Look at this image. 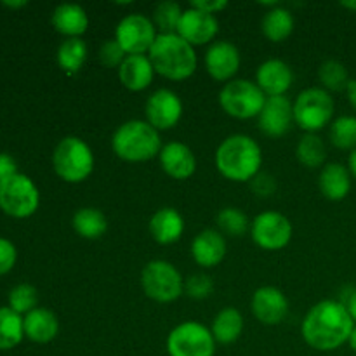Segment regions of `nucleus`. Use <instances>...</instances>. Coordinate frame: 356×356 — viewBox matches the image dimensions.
<instances>
[{
  "label": "nucleus",
  "mask_w": 356,
  "mask_h": 356,
  "mask_svg": "<svg viewBox=\"0 0 356 356\" xmlns=\"http://www.w3.org/2000/svg\"><path fill=\"white\" fill-rule=\"evenodd\" d=\"M216 343L232 344L242 336L243 332V316L238 309L225 308L216 315L211 329Z\"/></svg>",
  "instance_id": "27"
},
{
  "label": "nucleus",
  "mask_w": 356,
  "mask_h": 356,
  "mask_svg": "<svg viewBox=\"0 0 356 356\" xmlns=\"http://www.w3.org/2000/svg\"><path fill=\"white\" fill-rule=\"evenodd\" d=\"M24 337L37 344H47L56 339L59 332L58 316L47 308H35L23 316Z\"/></svg>",
  "instance_id": "24"
},
{
  "label": "nucleus",
  "mask_w": 356,
  "mask_h": 356,
  "mask_svg": "<svg viewBox=\"0 0 356 356\" xmlns=\"http://www.w3.org/2000/svg\"><path fill=\"white\" fill-rule=\"evenodd\" d=\"M216 221H218L221 232L229 236H243L249 232V219H247L245 212L236 207H225L222 211H219Z\"/></svg>",
  "instance_id": "35"
},
{
  "label": "nucleus",
  "mask_w": 356,
  "mask_h": 356,
  "mask_svg": "<svg viewBox=\"0 0 356 356\" xmlns=\"http://www.w3.org/2000/svg\"><path fill=\"white\" fill-rule=\"evenodd\" d=\"M127 58V54L124 52V49L118 45V42L115 40H104L103 45L99 49V61L103 63V66L106 68H120V65L124 63V59Z\"/></svg>",
  "instance_id": "38"
},
{
  "label": "nucleus",
  "mask_w": 356,
  "mask_h": 356,
  "mask_svg": "<svg viewBox=\"0 0 356 356\" xmlns=\"http://www.w3.org/2000/svg\"><path fill=\"white\" fill-rule=\"evenodd\" d=\"M346 92H348V99H350L351 106L356 110V79L351 80L350 86H348V89H346Z\"/></svg>",
  "instance_id": "44"
},
{
  "label": "nucleus",
  "mask_w": 356,
  "mask_h": 356,
  "mask_svg": "<svg viewBox=\"0 0 356 356\" xmlns=\"http://www.w3.org/2000/svg\"><path fill=\"white\" fill-rule=\"evenodd\" d=\"M184 10L181 9L179 3L163 0L155 7L153 13V24L160 30V33H177V26L183 17Z\"/></svg>",
  "instance_id": "34"
},
{
  "label": "nucleus",
  "mask_w": 356,
  "mask_h": 356,
  "mask_svg": "<svg viewBox=\"0 0 356 356\" xmlns=\"http://www.w3.org/2000/svg\"><path fill=\"white\" fill-rule=\"evenodd\" d=\"M155 73L169 80H186L197 70V52L177 33H159L148 52Z\"/></svg>",
  "instance_id": "3"
},
{
  "label": "nucleus",
  "mask_w": 356,
  "mask_h": 356,
  "mask_svg": "<svg viewBox=\"0 0 356 356\" xmlns=\"http://www.w3.org/2000/svg\"><path fill=\"white\" fill-rule=\"evenodd\" d=\"M17 174V163L9 153H0V181H6Z\"/></svg>",
  "instance_id": "42"
},
{
  "label": "nucleus",
  "mask_w": 356,
  "mask_h": 356,
  "mask_svg": "<svg viewBox=\"0 0 356 356\" xmlns=\"http://www.w3.org/2000/svg\"><path fill=\"white\" fill-rule=\"evenodd\" d=\"M3 7H9V9H21V7L28 6L26 0H19V2H9V0H6V2H2Z\"/></svg>",
  "instance_id": "46"
},
{
  "label": "nucleus",
  "mask_w": 356,
  "mask_h": 356,
  "mask_svg": "<svg viewBox=\"0 0 356 356\" xmlns=\"http://www.w3.org/2000/svg\"><path fill=\"white\" fill-rule=\"evenodd\" d=\"M348 170L351 172V176L356 177V149L350 153V159H348Z\"/></svg>",
  "instance_id": "45"
},
{
  "label": "nucleus",
  "mask_w": 356,
  "mask_h": 356,
  "mask_svg": "<svg viewBox=\"0 0 356 356\" xmlns=\"http://www.w3.org/2000/svg\"><path fill=\"white\" fill-rule=\"evenodd\" d=\"M40 205V191L26 174H14L0 181V211L16 219L30 218Z\"/></svg>",
  "instance_id": "8"
},
{
  "label": "nucleus",
  "mask_w": 356,
  "mask_h": 356,
  "mask_svg": "<svg viewBox=\"0 0 356 356\" xmlns=\"http://www.w3.org/2000/svg\"><path fill=\"white\" fill-rule=\"evenodd\" d=\"M264 103L266 96L259 86L245 79H233L232 82L225 83L219 92V104L222 110L238 120L259 117Z\"/></svg>",
  "instance_id": "7"
},
{
  "label": "nucleus",
  "mask_w": 356,
  "mask_h": 356,
  "mask_svg": "<svg viewBox=\"0 0 356 356\" xmlns=\"http://www.w3.org/2000/svg\"><path fill=\"white\" fill-rule=\"evenodd\" d=\"M218 30L219 21L214 14L190 7L183 13L179 26H177V35L195 47V45H205L214 40Z\"/></svg>",
  "instance_id": "16"
},
{
  "label": "nucleus",
  "mask_w": 356,
  "mask_h": 356,
  "mask_svg": "<svg viewBox=\"0 0 356 356\" xmlns=\"http://www.w3.org/2000/svg\"><path fill=\"white\" fill-rule=\"evenodd\" d=\"M261 30H263L264 37L271 42L287 40L294 31V16L285 7H273L263 16Z\"/></svg>",
  "instance_id": "26"
},
{
  "label": "nucleus",
  "mask_w": 356,
  "mask_h": 356,
  "mask_svg": "<svg viewBox=\"0 0 356 356\" xmlns=\"http://www.w3.org/2000/svg\"><path fill=\"white\" fill-rule=\"evenodd\" d=\"M51 23L54 30L66 38H80L89 28V17L79 3H59L52 10Z\"/></svg>",
  "instance_id": "22"
},
{
  "label": "nucleus",
  "mask_w": 356,
  "mask_h": 356,
  "mask_svg": "<svg viewBox=\"0 0 356 356\" xmlns=\"http://www.w3.org/2000/svg\"><path fill=\"white\" fill-rule=\"evenodd\" d=\"M190 7H195V9L204 10V13L214 14L216 16V13H221V10H225L228 7V2L226 0H193L190 3Z\"/></svg>",
  "instance_id": "41"
},
{
  "label": "nucleus",
  "mask_w": 356,
  "mask_h": 356,
  "mask_svg": "<svg viewBox=\"0 0 356 356\" xmlns=\"http://www.w3.org/2000/svg\"><path fill=\"white\" fill-rule=\"evenodd\" d=\"M155 76V68L149 61L148 54L127 56L118 68V80L125 89L132 92L148 89Z\"/></svg>",
  "instance_id": "21"
},
{
  "label": "nucleus",
  "mask_w": 356,
  "mask_h": 356,
  "mask_svg": "<svg viewBox=\"0 0 356 356\" xmlns=\"http://www.w3.org/2000/svg\"><path fill=\"white\" fill-rule=\"evenodd\" d=\"M191 256L202 268H214L226 256V240L218 229H204L191 242Z\"/></svg>",
  "instance_id": "20"
},
{
  "label": "nucleus",
  "mask_w": 356,
  "mask_h": 356,
  "mask_svg": "<svg viewBox=\"0 0 356 356\" xmlns=\"http://www.w3.org/2000/svg\"><path fill=\"white\" fill-rule=\"evenodd\" d=\"M94 153L83 139L66 136L56 145L52 152L54 172L66 183H82L94 170Z\"/></svg>",
  "instance_id": "5"
},
{
  "label": "nucleus",
  "mask_w": 356,
  "mask_h": 356,
  "mask_svg": "<svg viewBox=\"0 0 356 356\" xmlns=\"http://www.w3.org/2000/svg\"><path fill=\"white\" fill-rule=\"evenodd\" d=\"M298 160L308 169H318L323 165L327 159L325 143L316 134H305L296 148Z\"/></svg>",
  "instance_id": "31"
},
{
  "label": "nucleus",
  "mask_w": 356,
  "mask_h": 356,
  "mask_svg": "<svg viewBox=\"0 0 356 356\" xmlns=\"http://www.w3.org/2000/svg\"><path fill=\"white\" fill-rule=\"evenodd\" d=\"M111 148L125 162H148L162 152L159 131L146 120H129L115 131Z\"/></svg>",
  "instance_id": "4"
},
{
  "label": "nucleus",
  "mask_w": 356,
  "mask_h": 356,
  "mask_svg": "<svg viewBox=\"0 0 356 356\" xmlns=\"http://www.w3.org/2000/svg\"><path fill=\"white\" fill-rule=\"evenodd\" d=\"M73 229L86 240H97L108 232V219L99 209L83 207L73 216Z\"/></svg>",
  "instance_id": "28"
},
{
  "label": "nucleus",
  "mask_w": 356,
  "mask_h": 356,
  "mask_svg": "<svg viewBox=\"0 0 356 356\" xmlns=\"http://www.w3.org/2000/svg\"><path fill=\"white\" fill-rule=\"evenodd\" d=\"M318 188L327 200H344L351 190V172L343 163H327L320 172Z\"/></svg>",
  "instance_id": "25"
},
{
  "label": "nucleus",
  "mask_w": 356,
  "mask_h": 356,
  "mask_svg": "<svg viewBox=\"0 0 356 356\" xmlns=\"http://www.w3.org/2000/svg\"><path fill=\"white\" fill-rule=\"evenodd\" d=\"M250 235L263 250H280L291 242L292 222L280 212H261L250 225Z\"/></svg>",
  "instance_id": "12"
},
{
  "label": "nucleus",
  "mask_w": 356,
  "mask_h": 356,
  "mask_svg": "<svg viewBox=\"0 0 356 356\" xmlns=\"http://www.w3.org/2000/svg\"><path fill=\"white\" fill-rule=\"evenodd\" d=\"M149 233L160 245H170L177 242L184 233V219L176 209H159L149 219Z\"/></svg>",
  "instance_id": "23"
},
{
  "label": "nucleus",
  "mask_w": 356,
  "mask_h": 356,
  "mask_svg": "<svg viewBox=\"0 0 356 356\" xmlns=\"http://www.w3.org/2000/svg\"><path fill=\"white\" fill-rule=\"evenodd\" d=\"M250 188L257 197H271L277 190V179L270 172H259L250 179Z\"/></svg>",
  "instance_id": "40"
},
{
  "label": "nucleus",
  "mask_w": 356,
  "mask_h": 356,
  "mask_svg": "<svg viewBox=\"0 0 356 356\" xmlns=\"http://www.w3.org/2000/svg\"><path fill=\"white\" fill-rule=\"evenodd\" d=\"M294 122V104L285 96L266 97L263 110L257 117V124L268 138H282L289 132Z\"/></svg>",
  "instance_id": "14"
},
{
  "label": "nucleus",
  "mask_w": 356,
  "mask_h": 356,
  "mask_svg": "<svg viewBox=\"0 0 356 356\" xmlns=\"http://www.w3.org/2000/svg\"><path fill=\"white\" fill-rule=\"evenodd\" d=\"M156 37V26L145 14H129L120 19L115 30V40L127 56L148 54Z\"/></svg>",
  "instance_id": "11"
},
{
  "label": "nucleus",
  "mask_w": 356,
  "mask_h": 356,
  "mask_svg": "<svg viewBox=\"0 0 356 356\" xmlns=\"http://www.w3.org/2000/svg\"><path fill=\"white\" fill-rule=\"evenodd\" d=\"M318 79L322 82L323 89L336 90V92L346 90L351 82L346 66L341 61H336V59H327L325 63H322V66L318 68Z\"/></svg>",
  "instance_id": "32"
},
{
  "label": "nucleus",
  "mask_w": 356,
  "mask_h": 356,
  "mask_svg": "<svg viewBox=\"0 0 356 356\" xmlns=\"http://www.w3.org/2000/svg\"><path fill=\"white\" fill-rule=\"evenodd\" d=\"M240 52L232 42L218 40L209 45L205 52V68L207 73L218 82H232L240 70Z\"/></svg>",
  "instance_id": "15"
},
{
  "label": "nucleus",
  "mask_w": 356,
  "mask_h": 356,
  "mask_svg": "<svg viewBox=\"0 0 356 356\" xmlns=\"http://www.w3.org/2000/svg\"><path fill=\"white\" fill-rule=\"evenodd\" d=\"M329 138L339 149H356V117L344 115L336 118L330 125Z\"/></svg>",
  "instance_id": "33"
},
{
  "label": "nucleus",
  "mask_w": 356,
  "mask_h": 356,
  "mask_svg": "<svg viewBox=\"0 0 356 356\" xmlns=\"http://www.w3.org/2000/svg\"><path fill=\"white\" fill-rule=\"evenodd\" d=\"M17 261V250L10 240L0 236V277L9 273Z\"/></svg>",
  "instance_id": "39"
},
{
  "label": "nucleus",
  "mask_w": 356,
  "mask_h": 356,
  "mask_svg": "<svg viewBox=\"0 0 356 356\" xmlns=\"http://www.w3.org/2000/svg\"><path fill=\"white\" fill-rule=\"evenodd\" d=\"M184 292L191 299H205L214 292V282H212L209 275L195 273L188 277L186 282H184Z\"/></svg>",
  "instance_id": "37"
},
{
  "label": "nucleus",
  "mask_w": 356,
  "mask_h": 356,
  "mask_svg": "<svg viewBox=\"0 0 356 356\" xmlns=\"http://www.w3.org/2000/svg\"><path fill=\"white\" fill-rule=\"evenodd\" d=\"M159 159L163 172L169 177H172V179L184 181L193 176L195 170H197L195 153L184 143H167L162 148V152H160Z\"/></svg>",
  "instance_id": "19"
},
{
  "label": "nucleus",
  "mask_w": 356,
  "mask_h": 356,
  "mask_svg": "<svg viewBox=\"0 0 356 356\" xmlns=\"http://www.w3.org/2000/svg\"><path fill=\"white\" fill-rule=\"evenodd\" d=\"M355 322L344 302L325 299L313 306L301 325L302 339L318 351H334L350 341Z\"/></svg>",
  "instance_id": "1"
},
{
  "label": "nucleus",
  "mask_w": 356,
  "mask_h": 356,
  "mask_svg": "<svg viewBox=\"0 0 356 356\" xmlns=\"http://www.w3.org/2000/svg\"><path fill=\"white\" fill-rule=\"evenodd\" d=\"M23 316L9 306L0 308V351L14 350L23 341Z\"/></svg>",
  "instance_id": "29"
},
{
  "label": "nucleus",
  "mask_w": 356,
  "mask_h": 356,
  "mask_svg": "<svg viewBox=\"0 0 356 356\" xmlns=\"http://www.w3.org/2000/svg\"><path fill=\"white\" fill-rule=\"evenodd\" d=\"M341 6L350 10H356V0H346V2H341Z\"/></svg>",
  "instance_id": "48"
},
{
  "label": "nucleus",
  "mask_w": 356,
  "mask_h": 356,
  "mask_svg": "<svg viewBox=\"0 0 356 356\" xmlns=\"http://www.w3.org/2000/svg\"><path fill=\"white\" fill-rule=\"evenodd\" d=\"M87 56L89 49L82 38H66L58 49V65L68 75H75L87 61Z\"/></svg>",
  "instance_id": "30"
},
{
  "label": "nucleus",
  "mask_w": 356,
  "mask_h": 356,
  "mask_svg": "<svg viewBox=\"0 0 356 356\" xmlns=\"http://www.w3.org/2000/svg\"><path fill=\"white\" fill-rule=\"evenodd\" d=\"M169 356H214L216 339L211 330L198 322H183L167 337Z\"/></svg>",
  "instance_id": "10"
},
{
  "label": "nucleus",
  "mask_w": 356,
  "mask_h": 356,
  "mask_svg": "<svg viewBox=\"0 0 356 356\" xmlns=\"http://www.w3.org/2000/svg\"><path fill=\"white\" fill-rule=\"evenodd\" d=\"M252 313L264 325H278L289 313V299L280 289L259 287L252 296Z\"/></svg>",
  "instance_id": "17"
},
{
  "label": "nucleus",
  "mask_w": 356,
  "mask_h": 356,
  "mask_svg": "<svg viewBox=\"0 0 356 356\" xmlns=\"http://www.w3.org/2000/svg\"><path fill=\"white\" fill-rule=\"evenodd\" d=\"M334 110L336 104L329 90L322 87H309L296 97L294 122L308 134H315L316 131L330 124Z\"/></svg>",
  "instance_id": "6"
},
{
  "label": "nucleus",
  "mask_w": 356,
  "mask_h": 356,
  "mask_svg": "<svg viewBox=\"0 0 356 356\" xmlns=\"http://www.w3.org/2000/svg\"><path fill=\"white\" fill-rule=\"evenodd\" d=\"M141 285L145 294L156 302H172L184 292L181 273L169 261H149L141 273Z\"/></svg>",
  "instance_id": "9"
},
{
  "label": "nucleus",
  "mask_w": 356,
  "mask_h": 356,
  "mask_svg": "<svg viewBox=\"0 0 356 356\" xmlns=\"http://www.w3.org/2000/svg\"><path fill=\"white\" fill-rule=\"evenodd\" d=\"M146 122L156 131H169L183 117V101L174 90L159 89L146 101Z\"/></svg>",
  "instance_id": "13"
},
{
  "label": "nucleus",
  "mask_w": 356,
  "mask_h": 356,
  "mask_svg": "<svg viewBox=\"0 0 356 356\" xmlns=\"http://www.w3.org/2000/svg\"><path fill=\"white\" fill-rule=\"evenodd\" d=\"M344 306L348 308V312H350L351 318H353V322H356V289L353 292L350 294V298H348V301L344 302Z\"/></svg>",
  "instance_id": "43"
},
{
  "label": "nucleus",
  "mask_w": 356,
  "mask_h": 356,
  "mask_svg": "<svg viewBox=\"0 0 356 356\" xmlns=\"http://www.w3.org/2000/svg\"><path fill=\"white\" fill-rule=\"evenodd\" d=\"M294 82L292 68L282 59H268L257 68L256 83L266 97L285 96Z\"/></svg>",
  "instance_id": "18"
},
{
  "label": "nucleus",
  "mask_w": 356,
  "mask_h": 356,
  "mask_svg": "<svg viewBox=\"0 0 356 356\" xmlns=\"http://www.w3.org/2000/svg\"><path fill=\"white\" fill-rule=\"evenodd\" d=\"M38 305V292L33 285L19 284L10 289L9 292V308L19 315H28L33 312Z\"/></svg>",
  "instance_id": "36"
},
{
  "label": "nucleus",
  "mask_w": 356,
  "mask_h": 356,
  "mask_svg": "<svg viewBox=\"0 0 356 356\" xmlns=\"http://www.w3.org/2000/svg\"><path fill=\"white\" fill-rule=\"evenodd\" d=\"M261 146L245 134L229 136L216 149V167L229 181L247 183L261 172Z\"/></svg>",
  "instance_id": "2"
},
{
  "label": "nucleus",
  "mask_w": 356,
  "mask_h": 356,
  "mask_svg": "<svg viewBox=\"0 0 356 356\" xmlns=\"http://www.w3.org/2000/svg\"><path fill=\"white\" fill-rule=\"evenodd\" d=\"M348 344H350V346H351V350H353L355 353H356V325H355L353 332H351V336H350V341H348Z\"/></svg>",
  "instance_id": "47"
}]
</instances>
